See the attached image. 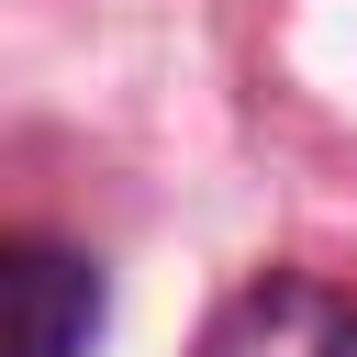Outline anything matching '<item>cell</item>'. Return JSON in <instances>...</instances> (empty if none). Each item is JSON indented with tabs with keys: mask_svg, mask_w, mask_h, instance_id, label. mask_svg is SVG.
Returning <instances> with one entry per match:
<instances>
[{
	"mask_svg": "<svg viewBox=\"0 0 357 357\" xmlns=\"http://www.w3.org/2000/svg\"><path fill=\"white\" fill-rule=\"evenodd\" d=\"M201 357H357V290H335L312 268H268L212 312Z\"/></svg>",
	"mask_w": 357,
	"mask_h": 357,
	"instance_id": "obj_1",
	"label": "cell"
},
{
	"mask_svg": "<svg viewBox=\"0 0 357 357\" xmlns=\"http://www.w3.org/2000/svg\"><path fill=\"white\" fill-rule=\"evenodd\" d=\"M100 335V268L22 234L11 245V357H89Z\"/></svg>",
	"mask_w": 357,
	"mask_h": 357,
	"instance_id": "obj_2",
	"label": "cell"
}]
</instances>
